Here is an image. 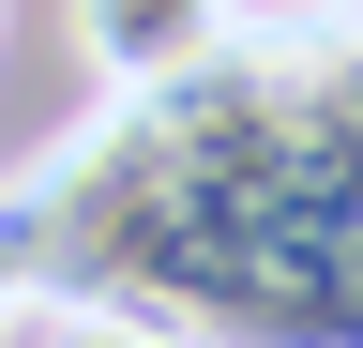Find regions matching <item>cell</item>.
<instances>
[{
    "label": "cell",
    "instance_id": "5b68a950",
    "mask_svg": "<svg viewBox=\"0 0 363 348\" xmlns=\"http://www.w3.org/2000/svg\"><path fill=\"white\" fill-rule=\"evenodd\" d=\"M0 30H16V0H0Z\"/></svg>",
    "mask_w": 363,
    "mask_h": 348
},
{
    "label": "cell",
    "instance_id": "7a4b0ae2",
    "mask_svg": "<svg viewBox=\"0 0 363 348\" xmlns=\"http://www.w3.org/2000/svg\"><path fill=\"white\" fill-rule=\"evenodd\" d=\"M242 16L257 0H76V46H91L106 91H167V76H197Z\"/></svg>",
    "mask_w": 363,
    "mask_h": 348
},
{
    "label": "cell",
    "instance_id": "3957f363",
    "mask_svg": "<svg viewBox=\"0 0 363 348\" xmlns=\"http://www.w3.org/2000/svg\"><path fill=\"white\" fill-rule=\"evenodd\" d=\"M30 348H197V333L136 318V303H30Z\"/></svg>",
    "mask_w": 363,
    "mask_h": 348
},
{
    "label": "cell",
    "instance_id": "277c9868",
    "mask_svg": "<svg viewBox=\"0 0 363 348\" xmlns=\"http://www.w3.org/2000/svg\"><path fill=\"white\" fill-rule=\"evenodd\" d=\"M30 333V273H16V242H0V348Z\"/></svg>",
    "mask_w": 363,
    "mask_h": 348
},
{
    "label": "cell",
    "instance_id": "6da1fadb",
    "mask_svg": "<svg viewBox=\"0 0 363 348\" xmlns=\"http://www.w3.org/2000/svg\"><path fill=\"white\" fill-rule=\"evenodd\" d=\"M30 303H136L197 348H363V0L242 16L197 76L106 91L0 197Z\"/></svg>",
    "mask_w": 363,
    "mask_h": 348
}]
</instances>
